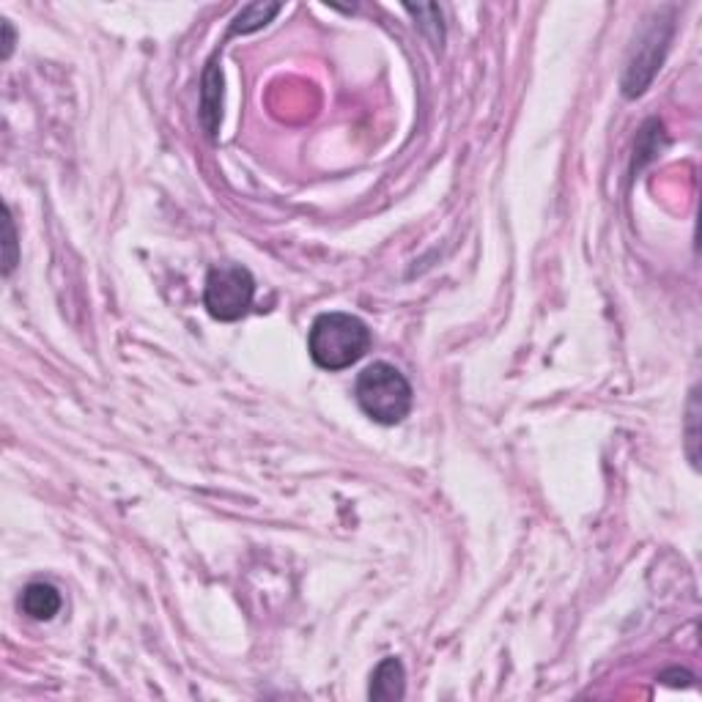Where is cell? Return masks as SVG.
Here are the masks:
<instances>
[{
	"mask_svg": "<svg viewBox=\"0 0 702 702\" xmlns=\"http://www.w3.org/2000/svg\"><path fill=\"white\" fill-rule=\"evenodd\" d=\"M371 349V330L351 313H324L313 321L308 351L324 371H343Z\"/></svg>",
	"mask_w": 702,
	"mask_h": 702,
	"instance_id": "obj_1",
	"label": "cell"
},
{
	"mask_svg": "<svg viewBox=\"0 0 702 702\" xmlns=\"http://www.w3.org/2000/svg\"><path fill=\"white\" fill-rule=\"evenodd\" d=\"M3 33H6V39H3V58H9L11 50H14V31H11V22L3 20Z\"/></svg>",
	"mask_w": 702,
	"mask_h": 702,
	"instance_id": "obj_10",
	"label": "cell"
},
{
	"mask_svg": "<svg viewBox=\"0 0 702 702\" xmlns=\"http://www.w3.org/2000/svg\"><path fill=\"white\" fill-rule=\"evenodd\" d=\"M3 272L11 275L14 266H17V234H14V220H11V212L6 209V261H3Z\"/></svg>",
	"mask_w": 702,
	"mask_h": 702,
	"instance_id": "obj_9",
	"label": "cell"
},
{
	"mask_svg": "<svg viewBox=\"0 0 702 702\" xmlns=\"http://www.w3.org/2000/svg\"><path fill=\"white\" fill-rule=\"evenodd\" d=\"M256 297V280L239 264H220L209 269L203 305L217 321H239Z\"/></svg>",
	"mask_w": 702,
	"mask_h": 702,
	"instance_id": "obj_3",
	"label": "cell"
},
{
	"mask_svg": "<svg viewBox=\"0 0 702 702\" xmlns=\"http://www.w3.org/2000/svg\"><path fill=\"white\" fill-rule=\"evenodd\" d=\"M220 105H223V75L217 69V58L209 61V69L203 75V91H201V121L203 129L214 138L217 124H220Z\"/></svg>",
	"mask_w": 702,
	"mask_h": 702,
	"instance_id": "obj_5",
	"label": "cell"
},
{
	"mask_svg": "<svg viewBox=\"0 0 702 702\" xmlns=\"http://www.w3.org/2000/svg\"><path fill=\"white\" fill-rule=\"evenodd\" d=\"M667 42H670V28L661 33V25H653V28L645 33V39L637 44L634 61H631L626 69V80H623L626 96H639L648 88L653 75L659 72V64L661 58H664V50H667Z\"/></svg>",
	"mask_w": 702,
	"mask_h": 702,
	"instance_id": "obj_4",
	"label": "cell"
},
{
	"mask_svg": "<svg viewBox=\"0 0 702 702\" xmlns=\"http://www.w3.org/2000/svg\"><path fill=\"white\" fill-rule=\"evenodd\" d=\"M20 607L33 620H53L58 615V609H61V593L53 585L33 582V585L22 590Z\"/></svg>",
	"mask_w": 702,
	"mask_h": 702,
	"instance_id": "obj_6",
	"label": "cell"
},
{
	"mask_svg": "<svg viewBox=\"0 0 702 702\" xmlns=\"http://www.w3.org/2000/svg\"><path fill=\"white\" fill-rule=\"evenodd\" d=\"M280 11V3H250L245 9L236 14L231 33H253L258 28H264L266 22L275 17Z\"/></svg>",
	"mask_w": 702,
	"mask_h": 702,
	"instance_id": "obj_8",
	"label": "cell"
},
{
	"mask_svg": "<svg viewBox=\"0 0 702 702\" xmlns=\"http://www.w3.org/2000/svg\"><path fill=\"white\" fill-rule=\"evenodd\" d=\"M404 681L406 672L404 664L390 656L384 659L371 678V700H401L404 697Z\"/></svg>",
	"mask_w": 702,
	"mask_h": 702,
	"instance_id": "obj_7",
	"label": "cell"
},
{
	"mask_svg": "<svg viewBox=\"0 0 702 702\" xmlns=\"http://www.w3.org/2000/svg\"><path fill=\"white\" fill-rule=\"evenodd\" d=\"M357 404L362 412L382 423V426H398L409 412H412V384L406 382V376L390 362H373L357 376Z\"/></svg>",
	"mask_w": 702,
	"mask_h": 702,
	"instance_id": "obj_2",
	"label": "cell"
}]
</instances>
